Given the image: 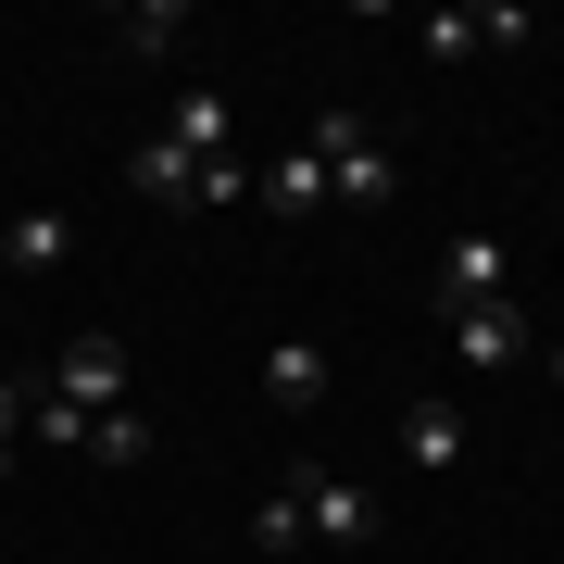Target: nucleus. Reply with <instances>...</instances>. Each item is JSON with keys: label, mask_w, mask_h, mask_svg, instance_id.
I'll return each instance as SVG.
<instances>
[{"label": "nucleus", "mask_w": 564, "mask_h": 564, "mask_svg": "<svg viewBox=\"0 0 564 564\" xmlns=\"http://www.w3.org/2000/svg\"><path fill=\"white\" fill-rule=\"evenodd\" d=\"M314 151H326V188H339L351 214H377V202H389V139H377L364 113H326V126H314Z\"/></svg>", "instance_id": "1"}, {"label": "nucleus", "mask_w": 564, "mask_h": 564, "mask_svg": "<svg viewBox=\"0 0 564 564\" xmlns=\"http://www.w3.org/2000/svg\"><path fill=\"white\" fill-rule=\"evenodd\" d=\"M527 39V13H514V0H464V13H426L414 25V51L426 63H464V51H514Z\"/></svg>", "instance_id": "2"}, {"label": "nucleus", "mask_w": 564, "mask_h": 564, "mask_svg": "<svg viewBox=\"0 0 564 564\" xmlns=\"http://www.w3.org/2000/svg\"><path fill=\"white\" fill-rule=\"evenodd\" d=\"M540 351V326H527L514 302H477V314H452V364L464 377H502V364H527Z\"/></svg>", "instance_id": "3"}, {"label": "nucleus", "mask_w": 564, "mask_h": 564, "mask_svg": "<svg viewBox=\"0 0 564 564\" xmlns=\"http://www.w3.org/2000/svg\"><path fill=\"white\" fill-rule=\"evenodd\" d=\"M51 402H76L88 426H101V414H126V339H76V351L51 364Z\"/></svg>", "instance_id": "4"}, {"label": "nucleus", "mask_w": 564, "mask_h": 564, "mask_svg": "<svg viewBox=\"0 0 564 564\" xmlns=\"http://www.w3.org/2000/svg\"><path fill=\"white\" fill-rule=\"evenodd\" d=\"M477 302H514L502 239H452V251H440V314H477Z\"/></svg>", "instance_id": "5"}, {"label": "nucleus", "mask_w": 564, "mask_h": 564, "mask_svg": "<svg viewBox=\"0 0 564 564\" xmlns=\"http://www.w3.org/2000/svg\"><path fill=\"white\" fill-rule=\"evenodd\" d=\"M163 139H176L188 163L239 151V101H226V88H176V113H163Z\"/></svg>", "instance_id": "6"}, {"label": "nucleus", "mask_w": 564, "mask_h": 564, "mask_svg": "<svg viewBox=\"0 0 564 564\" xmlns=\"http://www.w3.org/2000/svg\"><path fill=\"white\" fill-rule=\"evenodd\" d=\"M0 251H13V276H63V263H76V214H63V202L13 214V226H0Z\"/></svg>", "instance_id": "7"}, {"label": "nucleus", "mask_w": 564, "mask_h": 564, "mask_svg": "<svg viewBox=\"0 0 564 564\" xmlns=\"http://www.w3.org/2000/svg\"><path fill=\"white\" fill-rule=\"evenodd\" d=\"M302 527L314 540H377V489L364 477H302Z\"/></svg>", "instance_id": "8"}, {"label": "nucleus", "mask_w": 564, "mask_h": 564, "mask_svg": "<svg viewBox=\"0 0 564 564\" xmlns=\"http://www.w3.org/2000/svg\"><path fill=\"white\" fill-rule=\"evenodd\" d=\"M263 402H276V414H314L326 402V351L314 339H276V351H263Z\"/></svg>", "instance_id": "9"}, {"label": "nucleus", "mask_w": 564, "mask_h": 564, "mask_svg": "<svg viewBox=\"0 0 564 564\" xmlns=\"http://www.w3.org/2000/svg\"><path fill=\"white\" fill-rule=\"evenodd\" d=\"M188 176H202V163H188L176 139H139V151H126V188H139V202H163V214H188Z\"/></svg>", "instance_id": "10"}, {"label": "nucleus", "mask_w": 564, "mask_h": 564, "mask_svg": "<svg viewBox=\"0 0 564 564\" xmlns=\"http://www.w3.org/2000/svg\"><path fill=\"white\" fill-rule=\"evenodd\" d=\"M402 452H414V477H452V464H464V414L452 402H414L402 414Z\"/></svg>", "instance_id": "11"}, {"label": "nucleus", "mask_w": 564, "mask_h": 564, "mask_svg": "<svg viewBox=\"0 0 564 564\" xmlns=\"http://www.w3.org/2000/svg\"><path fill=\"white\" fill-rule=\"evenodd\" d=\"M263 202H276V214H326V202H339V188H326V151L302 139V151L276 163V176H263Z\"/></svg>", "instance_id": "12"}, {"label": "nucleus", "mask_w": 564, "mask_h": 564, "mask_svg": "<svg viewBox=\"0 0 564 564\" xmlns=\"http://www.w3.org/2000/svg\"><path fill=\"white\" fill-rule=\"evenodd\" d=\"M239 202H251V163H239V151H214L202 176H188V214H239Z\"/></svg>", "instance_id": "13"}, {"label": "nucleus", "mask_w": 564, "mask_h": 564, "mask_svg": "<svg viewBox=\"0 0 564 564\" xmlns=\"http://www.w3.org/2000/svg\"><path fill=\"white\" fill-rule=\"evenodd\" d=\"M88 464H151V414H139V402L101 414V426H88Z\"/></svg>", "instance_id": "14"}, {"label": "nucleus", "mask_w": 564, "mask_h": 564, "mask_svg": "<svg viewBox=\"0 0 564 564\" xmlns=\"http://www.w3.org/2000/svg\"><path fill=\"white\" fill-rule=\"evenodd\" d=\"M251 540L263 552H302L314 540V527H302V489H263V502H251Z\"/></svg>", "instance_id": "15"}, {"label": "nucleus", "mask_w": 564, "mask_h": 564, "mask_svg": "<svg viewBox=\"0 0 564 564\" xmlns=\"http://www.w3.org/2000/svg\"><path fill=\"white\" fill-rule=\"evenodd\" d=\"M176 39H188V13H176V0H151V13H126V51H139V63H163Z\"/></svg>", "instance_id": "16"}, {"label": "nucleus", "mask_w": 564, "mask_h": 564, "mask_svg": "<svg viewBox=\"0 0 564 564\" xmlns=\"http://www.w3.org/2000/svg\"><path fill=\"white\" fill-rule=\"evenodd\" d=\"M25 426H39V440H63V452H88V414H76V402H51V389L25 402Z\"/></svg>", "instance_id": "17"}, {"label": "nucleus", "mask_w": 564, "mask_h": 564, "mask_svg": "<svg viewBox=\"0 0 564 564\" xmlns=\"http://www.w3.org/2000/svg\"><path fill=\"white\" fill-rule=\"evenodd\" d=\"M13 452H25V402L0 389V477H13Z\"/></svg>", "instance_id": "18"}, {"label": "nucleus", "mask_w": 564, "mask_h": 564, "mask_svg": "<svg viewBox=\"0 0 564 564\" xmlns=\"http://www.w3.org/2000/svg\"><path fill=\"white\" fill-rule=\"evenodd\" d=\"M552 377H564V339H552Z\"/></svg>", "instance_id": "19"}]
</instances>
